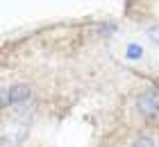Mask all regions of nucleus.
Instances as JSON below:
<instances>
[{
	"label": "nucleus",
	"mask_w": 159,
	"mask_h": 147,
	"mask_svg": "<svg viewBox=\"0 0 159 147\" xmlns=\"http://www.w3.org/2000/svg\"><path fill=\"white\" fill-rule=\"evenodd\" d=\"M148 36H150L155 43H159V25H150V27H148Z\"/></svg>",
	"instance_id": "4"
},
{
	"label": "nucleus",
	"mask_w": 159,
	"mask_h": 147,
	"mask_svg": "<svg viewBox=\"0 0 159 147\" xmlns=\"http://www.w3.org/2000/svg\"><path fill=\"white\" fill-rule=\"evenodd\" d=\"M32 86L30 84H14L9 88H2V106H20V104H27V102H32Z\"/></svg>",
	"instance_id": "1"
},
{
	"label": "nucleus",
	"mask_w": 159,
	"mask_h": 147,
	"mask_svg": "<svg viewBox=\"0 0 159 147\" xmlns=\"http://www.w3.org/2000/svg\"><path fill=\"white\" fill-rule=\"evenodd\" d=\"M136 109L143 118L152 120L159 115V88H146L139 97H136Z\"/></svg>",
	"instance_id": "2"
},
{
	"label": "nucleus",
	"mask_w": 159,
	"mask_h": 147,
	"mask_svg": "<svg viewBox=\"0 0 159 147\" xmlns=\"http://www.w3.org/2000/svg\"><path fill=\"white\" fill-rule=\"evenodd\" d=\"M132 147H157V141L150 134H139V136L134 138Z\"/></svg>",
	"instance_id": "3"
}]
</instances>
